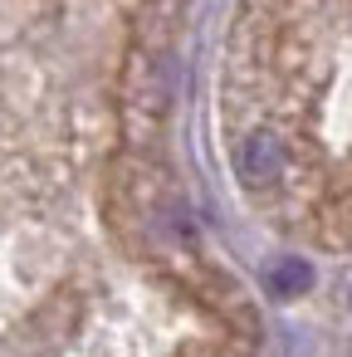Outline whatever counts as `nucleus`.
<instances>
[{
	"mask_svg": "<svg viewBox=\"0 0 352 357\" xmlns=\"http://www.w3.org/2000/svg\"><path fill=\"white\" fill-rule=\"evenodd\" d=\"M279 172H284V147H279V137H274V132L245 137V147H240V176H245L250 186H269Z\"/></svg>",
	"mask_w": 352,
	"mask_h": 357,
	"instance_id": "1",
	"label": "nucleus"
},
{
	"mask_svg": "<svg viewBox=\"0 0 352 357\" xmlns=\"http://www.w3.org/2000/svg\"><path fill=\"white\" fill-rule=\"evenodd\" d=\"M303 284H308V264H298V259L279 264V274H274V294H293V289H303Z\"/></svg>",
	"mask_w": 352,
	"mask_h": 357,
	"instance_id": "2",
	"label": "nucleus"
}]
</instances>
